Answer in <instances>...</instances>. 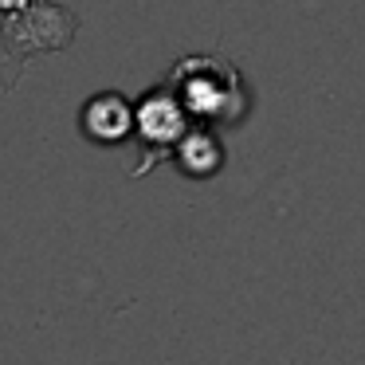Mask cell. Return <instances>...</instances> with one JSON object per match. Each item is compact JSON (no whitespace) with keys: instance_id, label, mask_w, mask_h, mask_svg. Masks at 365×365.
Segmentation results:
<instances>
[{"instance_id":"cell-1","label":"cell","mask_w":365,"mask_h":365,"mask_svg":"<svg viewBox=\"0 0 365 365\" xmlns=\"http://www.w3.org/2000/svg\"><path fill=\"white\" fill-rule=\"evenodd\" d=\"M79 36V16L51 0H28L24 9L0 16V87L12 91L24 71L43 56L67 51Z\"/></svg>"},{"instance_id":"cell-6","label":"cell","mask_w":365,"mask_h":365,"mask_svg":"<svg viewBox=\"0 0 365 365\" xmlns=\"http://www.w3.org/2000/svg\"><path fill=\"white\" fill-rule=\"evenodd\" d=\"M28 0H0V16H4V12H16V9H24Z\"/></svg>"},{"instance_id":"cell-2","label":"cell","mask_w":365,"mask_h":365,"mask_svg":"<svg viewBox=\"0 0 365 365\" xmlns=\"http://www.w3.org/2000/svg\"><path fill=\"white\" fill-rule=\"evenodd\" d=\"M165 83L177 91L185 110L192 122H208V126H236L247 114V91L244 75L232 59L220 51H200V56H185L169 67Z\"/></svg>"},{"instance_id":"cell-5","label":"cell","mask_w":365,"mask_h":365,"mask_svg":"<svg viewBox=\"0 0 365 365\" xmlns=\"http://www.w3.org/2000/svg\"><path fill=\"white\" fill-rule=\"evenodd\" d=\"M173 165L181 169L185 177H192V181H208V177L220 173L224 145H220V138H216V126L192 122V126L185 130V138L177 142V150H173Z\"/></svg>"},{"instance_id":"cell-3","label":"cell","mask_w":365,"mask_h":365,"mask_svg":"<svg viewBox=\"0 0 365 365\" xmlns=\"http://www.w3.org/2000/svg\"><path fill=\"white\" fill-rule=\"evenodd\" d=\"M189 126H192V114L185 110V103L177 98V91L169 83H158V87L145 91L134 103V142L142 153L130 165V177H145L161 161H173V150Z\"/></svg>"},{"instance_id":"cell-4","label":"cell","mask_w":365,"mask_h":365,"mask_svg":"<svg viewBox=\"0 0 365 365\" xmlns=\"http://www.w3.org/2000/svg\"><path fill=\"white\" fill-rule=\"evenodd\" d=\"M79 134L91 145H118L134 138V103L118 91L91 95L79 110Z\"/></svg>"}]
</instances>
